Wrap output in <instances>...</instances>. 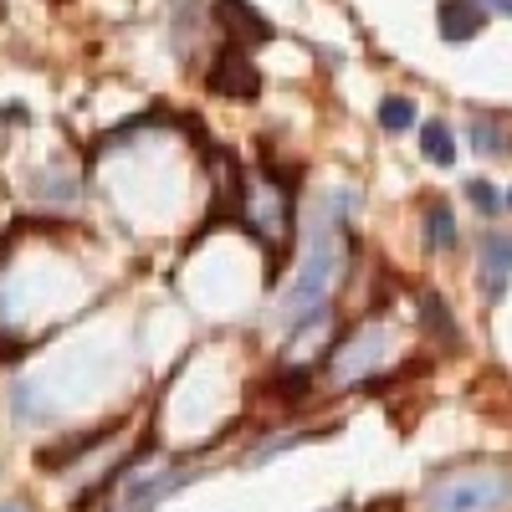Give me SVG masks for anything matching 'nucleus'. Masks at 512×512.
<instances>
[{"instance_id": "obj_13", "label": "nucleus", "mask_w": 512, "mask_h": 512, "mask_svg": "<svg viewBox=\"0 0 512 512\" xmlns=\"http://www.w3.org/2000/svg\"><path fill=\"white\" fill-rule=\"evenodd\" d=\"M0 512H26L21 502H0Z\"/></svg>"}, {"instance_id": "obj_7", "label": "nucleus", "mask_w": 512, "mask_h": 512, "mask_svg": "<svg viewBox=\"0 0 512 512\" xmlns=\"http://www.w3.org/2000/svg\"><path fill=\"white\" fill-rule=\"evenodd\" d=\"M420 154L431 164H441V169H451L456 164V134L446 123H420Z\"/></svg>"}, {"instance_id": "obj_12", "label": "nucleus", "mask_w": 512, "mask_h": 512, "mask_svg": "<svg viewBox=\"0 0 512 512\" xmlns=\"http://www.w3.org/2000/svg\"><path fill=\"white\" fill-rule=\"evenodd\" d=\"M482 6H492V11H507V16H512V0H482Z\"/></svg>"}, {"instance_id": "obj_6", "label": "nucleus", "mask_w": 512, "mask_h": 512, "mask_svg": "<svg viewBox=\"0 0 512 512\" xmlns=\"http://www.w3.org/2000/svg\"><path fill=\"white\" fill-rule=\"evenodd\" d=\"M425 246H431L436 256L456 246V216H451L446 200H431V205H425Z\"/></svg>"}, {"instance_id": "obj_11", "label": "nucleus", "mask_w": 512, "mask_h": 512, "mask_svg": "<svg viewBox=\"0 0 512 512\" xmlns=\"http://www.w3.org/2000/svg\"><path fill=\"white\" fill-rule=\"evenodd\" d=\"M420 308H425V323H431L441 338H456V318H446V308H441L436 292H420Z\"/></svg>"}, {"instance_id": "obj_8", "label": "nucleus", "mask_w": 512, "mask_h": 512, "mask_svg": "<svg viewBox=\"0 0 512 512\" xmlns=\"http://www.w3.org/2000/svg\"><path fill=\"white\" fill-rule=\"evenodd\" d=\"M420 123V108H415V98H400V93H390L379 103V128H390V134H410V128Z\"/></svg>"}, {"instance_id": "obj_14", "label": "nucleus", "mask_w": 512, "mask_h": 512, "mask_svg": "<svg viewBox=\"0 0 512 512\" xmlns=\"http://www.w3.org/2000/svg\"><path fill=\"white\" fill-rule=\"evenodd\" d=\"M507 205H512V195H507Z\"/></svg>"}, {"instance_id": "obj_10", "label": "nucleus", "mask_w": 512, "mask_h": 512, "mask_svg": "<svg viewBox=\"0 0 512 512\" xmlns=\"http://www.w3.org/2000/svg\"><path fill=\"white\" fill-rule=\"evenodd\" d=\"M466 200H472V205L482 210V216H497V210L507 205V195H502L492 180H472V185H466Z\"/></svg>"}, {"instance_id": "obj_2", "label": "nucleus", "mask_w": 512, "mask_h": 512, "mask_svg": "<svg viewBox=\"0 0 512 512\" xmlns=\"http://www.w3.org/2000/svg\"><path fill=\"white\" fill-rule=\"evenodd\" d=\"M333 277H338V241H318L313 251H308V262H303V272H297V282L287 287V318H308V313H318L323 308V297H328V287H333Z\"/></svg>"}, {"instance_id": "obj_5", "label": "nucleus", "mask_w": 512, "mask_h": 512, "mask_svg": "<svg viewBox=\"0 0 512 512\" xmlns=\"http://www.w3.org/2000/svg\"><path fill=\"white\" fill-rule=\"evenodd\" d=\"M507 272H512V236L492 231V236L482 241V292H487V297H502Z\"/></svg>"}, {"instance_id": "obj_9", "label": "nucleus", "mask_w": 512, "mask_h": 512, "mask_svg": "<svg viewBox=\"0 0 512 512\" xmlns=\"http://www.w3.org/2000/svg\"><path fill=\"white\" fill-rule=\"evenodd\" d=\"M472 144H477V154H492V159H502V154H512V139L502 134L497 123H472Z\"/></svg>"}, {"instance_id": "obj_3", "label": "nucleus", "mask_w": 512, "mask_h": 512, "mask_svg": "<svg viewBox=\"0 0 512 512\" xmlns=\"http://www.w3.org/2000/svg\"><path fill=\"white\" fill-rule=\"evenodd\" d=\"M210 88L226 93V98H256V93H262V77H256V67L246 62V52L236 47V41L216 62H210Z\"/></svg>"}, {"instance_id": "obj_1", "label": "nucleus", "mask_w": 512, "mask_h": 512, "mask_svg": "<svg viewBox=\"0 0 512 512\" xmlns=\"http://www.w3.org/2000/svg\"><path fill=\"white\" fill-rule=\"evenodd\" d=\"M512 497V477L497 466H477V472H456L431 487V512H497Z\"/></svg>"}, {"instance_id": "obj_4", "label": "nucleus", "mask_w": 512, "mask_h": 512, "mask_svg": "<svg viewBox=\"0 0 512 512\" xmlns=\"http://www.w3.org/2000/svg\"><path fill=\"white\" fill-rule=\"evenodd\" d=\"M487 11L477 6V0H441L436 6V31L451 41V47H461V41H472L482 31Z\"/></svg>"}]
</instances>
